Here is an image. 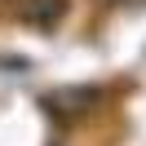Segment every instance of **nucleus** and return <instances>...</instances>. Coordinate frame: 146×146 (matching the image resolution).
Listing matches in <instances>:
<instances>
[{"label":"nucleus","instance_id":"f257e3e1","mask_svg":"<svg viewBox=\"0 0 146 146\" xmlns=\"http://www.w3.org/2000/svg\"><path fill=\"white\" fill-rule=\"evenodd\" d=\"M58 13H62V0H31L27 9H22V18H27V22H40V27H53Z\"/></svg>","mask_w":146,"mask_h":146}]
</instances>
